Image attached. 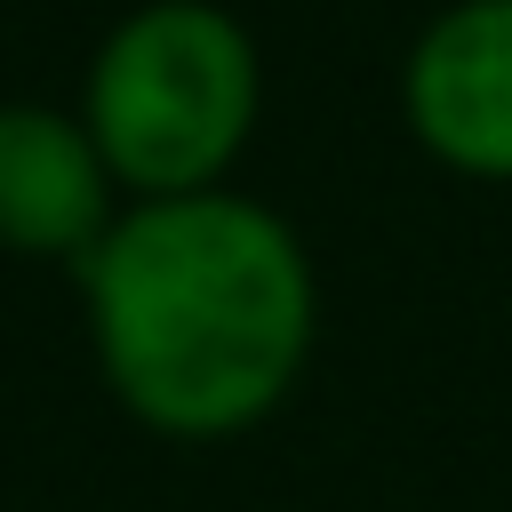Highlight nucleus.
Here are the masks:
<instances>
[{"label":"nucleus","mask_w":512,"mask_h":512,"mask_svg":"<svg viewBox=\"0 0 512 512\" xmlns=\"http://www.w3.org/2000/svg\"><path fill=\"white\" fill-rule=\"evenodd\" d=\"M80 312L120 416L184 448L272 424L320 344L312 256L240 184L128 200L80 264Z\"/></svg>","instance_id":"f257e3e1"},{"label":"nucleus","mask_w":512,"mask_h":512,"mask_svg":"<svg viewBox=\"0 0 512 512\" xmlns=\"http://www.w3.org/2000/svg\"><path fill=\"white\" fill-rule=\"evenodd\" d=\"M80 120L128 200L216 192L264 120L256 32L224 0H136L80 72Z\"/></svg>","instance_id":"f03ea898"},{"label":"nucleus","mask_w":512,"mask_h":512,"mask_svg":"<svg viewBox=\"0 0 512 512\" xmlns=\"http://www.w3.org/2000/svg\"><path fill=\"white\" fill-rule=\"evenodd\" d=\"M408 136L464 184H512V0H448L400 56Z\"/></svg>","instance_id":"7ed1b4c3"},{"label":"nucleus","mask_w":512,"mask_h":512,"mask_svg":"<svg viewBox=\"0 0 512 512\" xmlns=\"http://www.w3.org/2000/svg\"><path fill=\"white\" fill-rule=\"evenodd\" d=\"M128 192L104 168L80 104L0 96V256L24 264H88L120 224Z\"/></svg>","instance_id":"20e7f679"}]
</instances>
